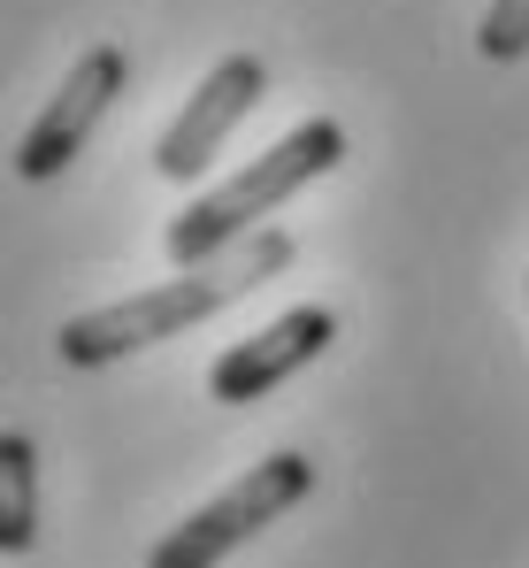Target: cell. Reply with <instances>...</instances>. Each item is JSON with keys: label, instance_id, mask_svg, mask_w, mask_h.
<instances>
[{"label": "cell", "instance_id": "obj_1", "mask_svg": "<svg viewBox=\"0 0 529 568\" xmlns=\"http://www.w3.org/2000/svg\"><path fill=\"white\" fill-rule=\"evenodd\" d=\"M284 270H292V239H284V231H254V239H238L231 254H215V262H200V270H184V277L154 284V292H131V300H115V307H92L78 323H62V362H70V369H108V362H123V354H139V346H162L176 331L207 323L215 307H231L238 292L284 277Z\"/></svg>", "mask_w": 529, "mask_h": 568}, {"label": "cell", "instance_id": "obj_2", "mask_svg": "<svg viewBox=\"0 0 529 568\" xmlns=\"http://www.w3.org/2000/svg\"><path fill=\"white\" fill-rule=\"evenodd\" d=\"M346 162V123H330V115H315V123H299L292 139H276L268 154H254L231 185L200 192L184 215H176L170 231H162V246H170L176 270H200V262H215V254H231L238 239H254V223H262L268 207H284L299 185H315V178H330Z\"/></svg>", "mask_w": 529, "mask_h": 568}, {"label": "cell", "instance_id": "obj_3", "mask_svg": "<svg viewBox=\"0 0 529 568\" xmlns=\"http://www.w3.org/2000/svg\"><path fill=\"white\" fill-rule=\"evenodd\" d=\"M307 491H315V462H307V454H268V462H254L231 491H215L207 507H192L170 538L146 554V568H215V561H231L246 538H262L268 523L292 515Z\"/></svg>", "mask_w": 529, "mask_h": 568}, {"label": "cell", "instance_id": "obj_4", "mask_svg": "<svg viewBox=\"0 0 529 568\" xmlns=\"http://www.w3.org/2000/svg\"><path fill=\"white\" fill-rule=\"evenodd\" d=\"M123 85H131V54H123V47H85V54L70 62V78L54 85V100L23 123V139H16V178H23V185L62 178V170L85 154L92 123L123 100Z\"/></svg>", "mask_w": 529, "mask_h": 568}, {"label": "cell", "instance_id": "obj_5", "mask_svg": "<svg viewBox=\"0 0 529 568\" xmlns=\"http://www.w3.org/2000/svg\"><path fill=\"white\" fill-rule=\"evenodd\" d=\"M268 100V70L262 54H223L207 78H200V93L184 100V115H176L170 131H162V146H154V170L170 178V185H192L215 154H223V139L254 115Z\"/></svg>", "mask_w": 529, "mask_h": 568}, {"label": "cell", "instance_id": "obj_6", "mask_svg": "<svg viewBox=\"0 0 529 568\" xmlns=\"http://www.w3.org/2000/svg\"><path fill=\"white\" fill-rule=\"evenodd\" d=\"M330 338H338V315H330V307H292V315H276L268 331L238 338V346L207 369V399H223V407H254V399H268L284 377H299Z\"/></svg>", "mask_w": 529, "mask_h": 568}, {"label": "cell", "instance_id": "obj_7", "mask_svg": "<svg viewBox=\"0 0 529 568\" xmlns=\"http://www.w3.org/2000/svg\"><path fill=\"white\" fill-rule=\"evenodd\" d=\"M39 538V454L23 430L0 438V554H23Z\"/></svg>", "mask_w": 529, "mask_h": 568}, {"label": "cell", "instance_id": "obj_8", "mask_svg": "<svg viewBox=\"0 0 529 568\" xmlns=\"http://www.w3.org/2000/svg\"><path fill=\"white\" fill-rule=\"evenodd\" d=\"M476 54H484V62H522L529 54V0H491V8H484Z\"/></svg>", "mask_w": 529, "mask_h": 568}]
</instances>
